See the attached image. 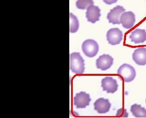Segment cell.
I'll list each match as a JSON object with an SVG mask.
<instances>
[{
  "mask_svg": "<svg viewBox=\"0 0 146 118\" xmlns=\"http://www.w3.org/2000/svg\"><path fill=\"white\" fill-rule=\"evenodd\" d=\"M84 61L79 52L70 54V69L76 74H82L84 71Z\"/></svg>",
  "mask_w": 146,
  "mask_h": 118,
  "instance_id": "cell-1",
  "label": "cell"
},
{
  "mask_svg": "<svg viewBox=\"0 0 146 118\" xmlns=\"http://www.w3.org/2000/svg\"><path fill=\"white\" fill-rule=\"evenodd\" d=\"M117 73L119 78L126 83L133 81L136 75L135 68L127 63H124L120 66L117 70Z\"/></svg>",
  "mask_w": 146,
  "mask_h": 118,
  "instance_id": "cell-2",
  "label": "cell"
},
{
  "mask_svg": "<svg viewBox=\"0 0 146 118\" xmlns=\"http://www.w3.org/2000/svg\"><path fill=\"white\" fill-rule=\"evenodd\" d=\"M82 48L83 52L86 56L92 57L97 54L99 47L96 41L92 39H88L83 42Z\"/></svg>",
  "mask_w": 146,
  "mask_h": 118,
  "instance_id": "cell-3",
  "label": "cell"
},
{
  "mask_svg": "<svg viewBox=\"0 0 146 118\" xmlns=\"http://www.w3.org/2000/svg\"><path fill=\"white\" fill-rule=\"evenodd\" d=\"M125 11L124 7L120 5H117L111 9L107 16L109 23L113 24H120L121 16Z\"/></svg>",
  "mask_w": 146,
  "mask_h": 118,
  "instance_id": "cell-4",
  "label": "cell"
},
{
  "mask_svg": "<svg viewBox=\"0 0 146 118\" xmlns=\"http://www.w3.org/2000/svg\"><path fill=\"white\" fill-rule=\"evenodd\" d=\"M123 33L117 28L110 29L107 33V40L109 44L113 45L120 43L122 39Z\"/></svg>",
  "mask_w": 146,
  "mask_h": 118,
  "instance_id": "cell-5",
  "label": "cell"
},
{
  "mask_svg": "<svg viewBox=\"0 0 146 118\" xmlns=\"http://www.w3.org/2000/svg\"><path fill=\"white\" fill-rule=\"evenodd\" d=\"M91 100L89 94L81 91L76 93L74 97V104L77 108H85L89 105Z\"/></svg>",
  "mask_w": 146,
  "mask_h": 118,
  "instance_id": "cell-6",
  "label": "cell"
},
{
  "mask_svg": "<svg viewBox=\"0 0 146 118\" xmlns=\"http://www.w3.org/2000/svg\"><path fill=\"white\" fill-rule=\"evenodd\" d=\"M101 83L103 91H106L108 93H114L118 89V85L116 80L111 77H106L103 79Z\"/></svg>",
  "mask_w": 146,
  "mask_h": 118,
  "instance_id": "cell-7",
  "label": "cell"
},
{
  "mask_svg": "<svg viewBox=\"0 0 146 118\" xmlns=\"http://www.w3.org/2000/svg\"><path fill=\"white\" fill-rule=\"evenodd\" d=\"M113 59L108 54H104L99 56L96 61L97 67L102 71L110 68L113 63Z\"/></svg>",
  "mask_w": 146,
  "mask_h": 118,
  "instance_id": "cell-8",
  "label": "cell"
},
{
  "mask_svg": "<svg viewBox=\"0 0 146 118\" xmlns=\"http://www.w3.org/2000/svg\"><path fill=\"white\" fill-rule=\"evenodd\" d=\"M101 10L98 6L91 5L89 6L86 12V17L87 21L92 23H95L100 20L101 16Z\"/></svg>",
  "mask_w": 146,
  "mask_h": 118,
  "instance_id": "cell-9",
  "label": "cell"
},
{
  "mask_svg": "<svg viewBox=\"0 0 146 118\" xmlns=\"http://www.w3.org/2000/svg\"><path fill=\"white\" fill-rule=\"evenodd\" d=\"M135 21V15L131 11L125 12L121 15L120 22L122 26L126 29L132 28Z\"/></svg>",
  "mask_w": 146,
  "mask_h": 118,
  "instance_id": "cell-10",
  "label": "cell"
},
{
  "mask_svg": "<svg viewBox=\"0 0 146 118\" xmlns=\"http://www.w3.org/2000/svg\"><path fill=\"white\" fill-rule=\"evenodd\" d=\"M132 59L136 64L139 65L146 64V48H138L132 54Z\"/></svg>",
  "mask_w": 146,
  "mask_h": 118,
  "instance_id": "cell-11",
  "label": "cell"
},
{
  "mask_svg": "<svg viewBox=\"0 0 146 118\" xmlns=\"http://www.w3.org/2000/svg\"><path fill=\"white\" fill-rule=\"evenodd\" d=\"M94 105V109L98 113H104L109 111L111 104L108 99L101 98L96 101Z\"/></svg>",
  "mask_w": 146,
  "mask_h": 118,
  "instance_id": "cell-12",
  "label": "cell"
},
{
  "mask_svg": "<svg viewBox=\"0 0 146 118\" xmlns=\"http://www.w3.org/2000/svg\"><path fill=\"white\" fill-rule=\"evenodd\" d=\"M129 38L135 43H143L146 41V31L145 29H137L131 32Z\"/></svg>",
  "mask_w": 146,
  "mask_h": 118,
  "instance_id": "cell-13",
  "label": "cell"
},
{
  "mask_svg": "<svg viewBox=\"0 0 146 118\" xmlns=\"http://www.w3.org/2000/svg\"><path fill=\"white\" fill-rule=\"evenodd\" d=\"M130 111L133 115L136 117H146V109L140 105L135 103L132 105Z\"/></svg>",
  "mask_w": 146,
  "mask_h": 118,
  "instance_id": "cell-14",
  "label": "cell"
},
{
  "mask_svg": "<svg viewBox=\"0 0 146 118\" xmlns=\"http://www.w3.org/2000/svg\"><path fill=\"white\" fill-rule=\"evenodd\" d=\"M70 32H77L79 27V22L77 17L72 13H70Z\"/></svg>",
  "mask_w": 146,
  "mask_h": 118,
  "instance_id": "cell-15",
  "label": "cell"
},
{
  "mask_svg": "<svg viewBox=\"0 0 146 118\" xmlns=\"http://www.w3.org/2000/svg\"><path fill=\"white\" fill-rule=\"evenodd\" d=\"M94 2L92 0H78L76 2V7L80 9H87L90 5H93Z\"/></svg>",
  "mask_w": 146,
  "mask_h": 118,
  "instance_id": "cell-16",
  "label": "cell"
},
{
  "mask_svg": "<svg viewBox=\"0 0 146 118\" xmlns=\"http://www.w3.org/2000/svg\"><path fill=\"white\" fill-rule=\"evenodd\" d=\"M117 116H120L121 117H127L128 113L127 112L125 109H121L117 111Z\"/></svg>",
  "mask_w": 146,
  "mask_h": 118,
  "instance_id": "cell-17",
  "label": "cell"
},
{
  "mask_svg": "<svg viewBox=\"0 0 146 118\" xmlns=\"http://www.w3.org/2000/svg\"></svg>",
  "mask_w": 146,
  "mask_h": 118,
  "instance_id": "cell-18",
  "label": "cell"
}]
</instances>
